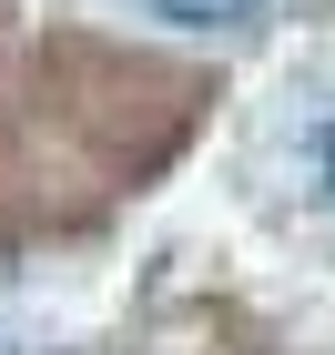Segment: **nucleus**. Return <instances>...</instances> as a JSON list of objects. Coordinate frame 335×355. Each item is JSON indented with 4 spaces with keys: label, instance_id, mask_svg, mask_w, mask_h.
Here are the masks:
<instances>
[{
    "label": "nucleus",
    "instance_id": "f257e3e1",
    "mask_svg": "<svg viewBox=\"0 0 335 355\" xmlns=\"http://www.w3.org/2000/svg\"><path fill=\"white\" fill-rule=\"evenodd\" d=\"M163 21H194V31H223V21H254V0H153Z\"/></svg>",
    "mask_w": 335,
    "mask_h": 355
},
{
    "label": "nucleus",
    "instance_id": "f03ea898",
    "mask_svg": "<svg viewBox=\"0 0 335 355\" xmlns=\"http://www.w3.org/2000/svg\"><path fill=\"white\" fill-rule=\"evenodd\" d=\"M315 173H325V193H335V122L315 132Z\"/></svg>",
    "mask_w": 335,
    "mask_h": 355
}]
</instances>
